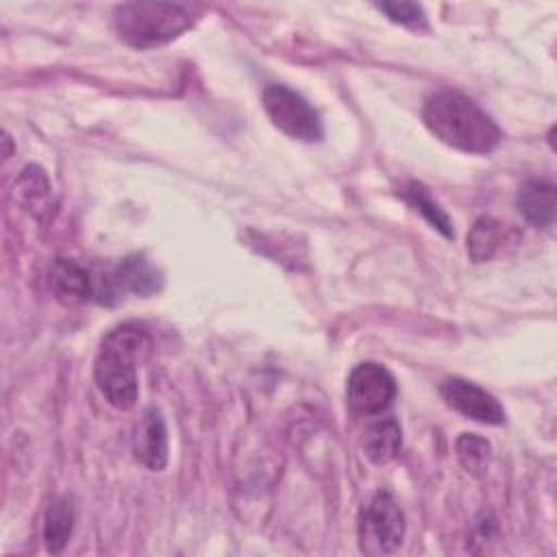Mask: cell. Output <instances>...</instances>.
<instances>
[{
  "label": "cell",
  "mask_w": 557,
  "mask_h": 557,
  "mask_svg": "<svg viewBox=\"0 0 557 557\" xmlns=\"http://www.w3.org/2000/svg\"><path fill=\"white\" fill-rule=\"evenodd\" d=\"M150 350L152 337L139 322H124L104 335L94 363V379L111 407L120 411L135 407L139 396L137 366Z\"/></svg>",
  "instance_id": "obj_1"
},
{
  "label": "cell",
  "mask_w": 557,
  "mask_h": 557,
  "mask_svg": "<svg viewBox=\"0 0 557 557\" xmlns=\"http://www.w3.org/2000/svg\"><path fill=\"white\" fill-rule=\"evenodd\" d=\"M422 120L440 141L472 154H487L503 139L496 122L476 102L453 89L429 96Z\"/></svg>",
  "instance_id": "obj_2"
},
{
  "label": "cell",
  "mask_w": 557,
  "mask_h": 557,
  "mask_svg": "<svg viewBox=\"0 0 557 557\" xmlns=\"http://www.w3.org/2000/svg\"><path fill=\"white\" fill-rule=\"evenodd\" d=\"M194 9L178 2H126L113 13V28L135 48L163 46L194 26Z\"/></svg>",
  "instance_id": "obj_3"
},
{
  "label": "cell",
  "mask_w": 557,
  "mask_h": 557,
  "mask_svg": "<svg viewBox=\"0 0 557 557\" xmlns=\"http://www.w3.org/2000/svg\"><path fill=\"white\" fill-rule=\"evenodd\" d=\"M405 537V516L389 492H376L359 513V546L366 555H389Z\"/></svg>",
  "instance_id": "obj_4"
},
{
  "label": "cell",
  "mask_w": 557,
  "mask_h": 557,
  "mask_svg": "<svg viewBox=\"0 0 557 557\" xmlns=\"http://www.w3.org/2000/svg\"><path fill=\"white\" fill-rule=\"evenodd\" d=\"M263 107L278 131L300 141H320L322 120L307 98L287 85L270 83L263 89Z\"/></svg>",
  "instance_id": "obj_5"
},
{
  "label": "cell",
  "mask_w": 557,
  "mask_h": 557,
  "mask_svg": "<svg viewBox=\"0 0 557 557\" xmlns=\"http://www.w3.org/2000/svg\"><path fill=\"white\" fill-rule=\"evenodd\" d=\"M163 287V274L144 257L128 255L111 272L94 276V298L100 302H113L117 294L152 296Z\"/></svg>",
  "instance_id": "obj_6"
},
{
  "label": "cell",
  "mask_w": 557,
  "mask_h": 557,
  "mask_svg": "<svg viewBox=\"0 0 557 557\" xmlns=\"http://www.w3.org/2000/svg\"><path fill=\"white\" fill-rule=\"evenodd\" d=\"M396 396V379L392 372L374 361L352 368L346 383V398L355 413L376 416L385 411Z\"/></svg>",
  "instance_id": "obj_7"
},
{
  "label": "cell",
  "mask_w": 557,
  "mask_h": 557,
  "mask_svg": "<svg viewBox=\"0 0 557 557\" xmlns=\"http://www.w3.org/2000/svg\"><path fill=\"white\" fill-rule=\"evenodd\" d=\"M440 394L446 400V405L461 416L483 422V424H503L505 422V411L500 403L483 387H479L472 381L453 376L442 381Z\"/></svg>",
  "instance_id": "obj_8"
},
{
  "label": "cell",
  "mask_w": 557,
  "mask_h": 557,
  "mask_svg": "<svg viewBox=\"0 0 557 557\" xmlns=\"http://www.w3.org/2000/svg\"><path fill=\"white\" fill-rule=\"evenodd\" d=\"M133 453L150 470H163L168 463V429L157 407H148L135 424Z\"/></svg>",
  "instance_id": "obj_9"
},
{
  "label": "cell",
  "mask_w": 557,
  "mask_h": 557,
  "mask_svg": "<svg viewBox=\"0 0 557 557\" xmlns=\"http://www.w3.org/2000/svg\"><path fill=\"white\" fill-rule=\"evenodd\" d=\"M50 289L63 305H83L94 298V274L72 259H57L50 268Z\"/></svg>",
  "instance_id": "obj_10"
},
{
  "label": "cell",
  "mask_w": 557,
  "mask_h": 557,
  "mask_svg": "<svg viewBox=\"0 0 557 557\" xmlns=\"http://www.w3.org/2000/svg\"><path fill=\"white\" fill-rule=\"evenodd\" d=\"M518 211L524 220L535 228H546L555 220V205H557V189L550 181L544 178H529L520 185L516 198Z\"/></svg>",
  "instance_id": "obj_11"
},
{
  "label": "cell",
  "mask_w": 557,
  "mask_h": 557,
  "mask_svg": "<svg viewBox=\"0 0 557 557\" xmlns=\"http://www.w3.org/2000/svg\"><path fill=\"white\" fill-rule=\"evenodd\" d=\"M400 446H403V433L394 418L376 420L366 429L363 450L372 463L376 466L389 463L392 459L398 457Z\"/></svg>",
  "instance_id": "obj_12"
},
{
  "label": "cell",
  "mask_w": 557,
  "mask_h": 557,
  "mask_svg": "<svg viewBox=\"0 0 557 557\" xmlns=\"http://www.w3.org/2000/svg\"><path fill=\"white\" fill-rule=\"evenodd\" d=\"M509 233H511L509 224H503L494 218H479L468 233L470 259L476 263L492 261L500 252V248L507 244Z\"/></svg>",
  "instance_id": "obj_13"
},
{
  "label": "cell",
  "mask_w": 557,
  "mask_h": 557,
  "mask_svg": "<svg viewBox=\"0 0 557 557\" xmlns=\"http://www.w3.org/2000/svg\"><path fill=\"white\" fill-rule=\"evenodd\" d=\"M74 529V509L65 496L50 503L44 520V540L50 553H61Z\"/></svg>",
  "instance_id": "obj_14"
},
{
  "label": "cell",
  "mask_w": 557,
  "mask_h": 557,
  "mask_svg": "<svg viewBox=\"0 0 557 557\" xmlns=\"http://www.w3.org/2000/svg\"><path fill=\"white\" fill-rule=\"evenodd\" d=\"M15 198L33 215H39V211L48 209L50 183L39 165L24 168V172L20 174V178L15 183Z\"/></svg>",
  "instance_id": "obj_15"
},
{
  "label": "cell",
  "mask_w": 557,
  "mask_h": 557,
  "mask_svg": "<svg viewBox=\"0 0 557 557\" xmlns=\"http://www.w3.org/2000/svg\"><path fill=\"white\" fill-rule=\"evenodd\" d=\"M403 198L420 213V215H424V220L433 226V228H437L444 237H455V231H453V222H450V218L444 213V209L433 200V196L429 194V189L422 185V183H416V181H411L403 191Z\"/></svg>",
  "instance_id": "obj_16"
},
{
  "label": "cell",
  "mask_w": 557,
  "mask_h": 557,
  "mask_svg": "<svg viewBox=\"0 0 557 557\" xmlns=\"http://www.w3.org/2000/svg\"><path fill=\"white\" fill-rule=\"evenodd\" d=\"M455 450H457V459L459 463L470 472V474H483L490 466V457H492V446L485 437L476 435V433H461L455 442Z\"/></svg>",
  "instance_id": "obj_17"
},
{
  "label": "cell",
  "mask_w": 557,
  "mask_h": 557,
  "mask_svg": "<svg viewBox=\"0 0 557 557\" xmlns=\"http://www.w3.org/2000/svg\"><path fill=\"white\" fill-rule=\"evenodd\" d=\"M381 13H385L392 22L411 26V28H424L426 26V15L424 9L416 2H381L376 4Z\"/></svg>",
  "instance_id": "obj_18"
}]
</instances>
